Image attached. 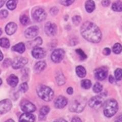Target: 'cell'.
<instances>
[{
    "mask_svg": "<svg viewBox=\"0 0 122 122\" xmlns=\"http://www.w3.org/2000/svg\"><path fill=\"white\" fill-rule=\"evenodd\" d=\"M85 8L88 13H92L95 9V4L93 0H87L85 4Z\"/></svg>",
    "mask_w": 122,
    "mask_h": 122,
    "instance_id": "cell-20",
    "label": "cell"
},
{
    "mask_svg": "<svg viewBox=\"0 0 122 122\" xmlns=\"http://www.w3.org/2000/svg\"><path fill=\"white\" fill-rule=\"evenodd\" d=\"M46 66V64L44 61H39L37 62L34 66V71L36 73H39L44 70Z\"/></svg>",
    "mask_w": 122,
    "mask_h": 122,
    "instance_id": "cell-19",
    "label": "cell"
},
{
    "mask_svg": "<svg viewBox=\"0 0 122 122\" xmlns=\"http://www.w3.org/2000/svg\"><path fill=\"white\" fill-rule=\"evenodd\" d=\"M8 12L6 10H2L0 11V18H6L8 16Z\"/></svg>",
    "mask_w": 122,
    "mask_h": 122,
    "instance_id": "cell-38",
    "label": "cell"
},
{
    "mask_svg": "<svg viewBox=\"0 0 122 122\" xmlns=\"http://www.w3.org/2000/svg\"><path fill=\"white\" fill-rule=\"evenodd\" d=\"M61 4L65 6H69L72 5L74 2V0H59Z\"/></svg>",
    "mask_w": 122,
    "mask_h": 122,
    "instance_id": "cell-35",
    "label": "cell"
},
{
    "mask_svg": "<svg viewBox=\"0 0 122 122\" xmlns=\"http://www.w3.org/2000/svg\"><path fill=\"white\" fill-rule=\"evenodd\" d=\"M0 72H1V71H0Z\"/></svg>",
    "mask_w": 122,
    "mask_h": 122,
    "instance_id": "cell-54",
    "label": "cell"
},
{
    "mask_svg": "<svg viewBox=\"0 0 122 122\" xmlns=\"http://www.w3.org/2000/svg\"><path fill=\"white\" fill-rule=\"evenodd\" d=\"M28 59L22 56H18L15 58L12 62V67L15 69H18L24 67L25 65L28 63Z\"/></svg>",
    "mask_w": 122,
    "mask_h": 122,
    "instance_id": "cell-9",
    "label": "cell"
},
{
    "mask_svg": "<svg viewBox=\"0 0 122 122\" xmlns=\"http://www.w3.org/2000/svg\"><path fill=\"white\" fill-rule=\"evenodd\" d=\"M46 55V52L44 49L39 47H36L34 48L32 51V56L34 58L36 59H41L43 58Z\"/></svg>",
    "mask_w": 122,
    "mask_h": 122,
    "instance_id": "cell-15",
    "label": "cell"
},
{
    "mask_svg": "<svg viewBox=\"0 0 122 122\" xmlns=\"http://www.w3.org/2000/svg\"><path fill=\"white\" fill-rule=\"evenodd\" d=\"M2 84V80L1 78H0V86H1Z\"/></svg>",
    "mask_w": 122,
    "mask_h": 122,
    "instance_id": "cell-51",
    "label": "cell"
},
{
    "mask_svg": "<svg viewBox=\"0 0 122 122\" xmlns=\"http://www.w3.org/2000/svg\"><path fill=\"white\" fill-rule=\"evenodd\" d=\"M49 111H50V108L47 106H44L40 110V113L41 116H44L47 114Z\"/></svg>",
    "mask_w": 122,
    "mask_h": 122,
    "instance_id": "cell-34",
    "label": "cell"
},
{
    "mask_svg": "<svg viewBox=\"0 0 122 122\" xmlns=\"http://www.w3.org/2000/svg\"><path fill=\"white\" fill-rule=\"evenodd\" d=\"M68 103V100L65 97L60 96L55 101V106L56 108L61 109L65 107Z\"/></svg>",
    "mask_w": 122,
    "mask_h": 122,
    "instance_id": "cell-14",
    "label": "cell"
},
{
    "mask_svg": "<svg viewBox=\"0 0 122 122\" xmlns=\"http://www.w3.org/2000/svg\"><path fill=\"white\" fill-rule=\"evenodd\" d=\"M112 8V10L116 12H121L122 11V2H117L113 3Z\"/></svg>",
    "mask_w": 122,
    "mask_h": 122,
    "instance_id": "cell-24",
    "label": "cell"
},
{
    "mask_svg": "<svg viewBox=\"0 0 122 122\" xmlns=\"http://www.w3.org/2000/svg\"><path fill=\"white\" fill-rule=\"evenodd\" d=\"M42 40L41 38L40 37H37L35 40L31 42L29 45L35 48L40 45L41 44H42Z\"/></svg>",
    "mask_w": 122,
    "mask_h": 122,
    "instance_id": "cell-26",
    "label": "cell"
},
{
    "mask_svg": "<svg viewBox=\"0 0 122 122\" xmlns=\"http://www.w3.org/2000/svg\"><path fill=\"white\" fill-rule=\"evenodd\" d=\"M110 3V0H102V1L101 2L102 6L104 7H108Z\"/></svg>",
    "mask_w": 122,
    "mask_h": 122,
    "instance_id": "cell-42",
    "label": "cell"
},
{
    "mask_svg": "<svg viewBox=\"0 0 122 122\" xmlns=\"http://www.w3.org/2000/svg\"><path fill=\"white\" fill-rule=\"evenodd\" d=\"M5 122H15L14 120H13L12 119H9L8 120L6 121Z\"/></svg>",
    "mask_w": 122,
    "mask_h": 122,
    "instance_id": "cell-50",
    "label": "cell"
},
{
    "mask_svg": "<svg viewBox=\"0 0 122 122\" xmlns=\"http://www.w3.org/2000/svg\"><path fill=\"white\" fill-rule=\"evenodd\" d=\"M39 32V29L38 26H32L25 30V36L27 38H32L37 36Z\"/></svg>",
    "mask_w": 122,
    "mask_h": 122,
    "instance_id": "cell-13",
    "label": "cell"
},
{
    "mask_svg": "<svg viewBox=\"0 0 122 122\" xmlns=\"http://www.w3.org/2000/svg\"><path fill=\"white\" fill-rule=\"evenodd\" d=\"M77 53V54L79 55L80 56V59L81 60H84L87 58V56L86 55V53L84 52V51L81 48L77 49L75 51Z\"/></svg>",
    "mask_w": 122,
    "mask_h": 122,
    "instance_id": "cell-33",
    "label": "cell"
},
{
    "mask_svg": "<svg viewBox=\"0 0 122 122\" xmlns=\"http://www.w3.org/2000/svg\"><path fill=\"white\" fill-rule=\"evenodd\" d=\"M29 89V86L27 83L24 82L21 84L20 86V90L22 93H25L28 91Z\"/></svg>",
    "mask_w": 122,
    "mask_h": 122,
    "instance_id": "cell-37",
    "label": "cell"
},
{
    "mask_svg": "<svg viewBox=\"0 0 122 122\" xmlns=\"http://www.w3.org/2000/svg\"><path fill=\"white\" fill-rule=\"evenodd\" d=\"M76 73L78 77L81 78H83L86 76V72L85 68L83 66H78L76 68Z\"/></svg>",
    "mask_w": 122,
    "mask_h": 122,
    "instance_id": "cell-22",
    "label": "cell"
},
{
    "mask_svg": "<svg viewBox=\"0 0 122 122\" xmlns=\"http://www.w3.org/2000/svg\"><path fill=\"white\" fill-rule=\"evenodd\" d=\"M37 93L38 96L46 102L52 100L54 96V93L52 89L45 85L38 86L37 87Z\"/></svg>",
    "mask_w": 122,
    "mask_h": 122,
    "instance_id": "cell-4",
    "label": "cell"
},
{
    "mask_svg": "<svg viewBox=\"0 0 122 122\" xmlns=\"http://www.w3.org/2000/svg\"><path fill=\"white\" fill-rule=\"evenodd\" d=\"M56 81L59 86H62L66 82V79L62 73H59L56 76Z\"/></svg>",
    "mask_w": 122,
    "mask_h": 122,
    "instance_id": "cell-23",
    "label": "cell"
},
{
    "mask_svg": "<svg viewBox=\"0 0 122 122\" xmlns=\"http://www.w3.org/2000/svg\"><path fill=\"white\" fill-rule=\"evenodd\" d=\"M81 86L83 89H89L92 86V82L89 79H84L81 82Z\"/></svg>",
    "mask_w": 122,
    "mask_h": 122,
    "instance_id": "cell-28",
    "label": "cell"
},
{
    "mask_svg": "<svg viewBox=\"0 0 122 122\" xmlns=\"http://www.w3.org/2000/svg\"><path fill=\"white\" fill-rule=\"evenodd\" d=\"M7 83L11 87H15L18 83V78L16 76L12 74L9 76L7 78Z\"/></svg>",
    "mask_w": 122,
    "mask_h": 122,
    "instance_id": "cell-18",
    "label": "cell"
},
{
    "mask_svg": "<svg viewBox=\"0 0 122 122\" xmlns=\"http://www.w3.org/2000/svg\"><path fill=\"white\" fill-rule=\"evenodd\" d=\"M58 12H59V9H58V8L56 7L51 8L50 10V13L52 15H53V16L56 15L57 14H58Z\"/></svg>",
    "mask_w": 122,
    "mask_h": 122,
    "instance_id": "cell-39",
    "label": "cell"
},
{
    "mask_svg": "<svg viewBox=\"0 0 122 122\" xmlns=\"http://www.w3.org/2000/svg\"><path fill=\"white\" fill-rule=\"evenodd\" d=\"M121 27H122V25H121Z\"/></svg>",
    "mask_w": 122,
    "mask_h": 122,
    "instance_id": "cell-53",
    "label": "cell"
},
{
    "mask_svg": "<svg viewBox=\"0 0 122 122\" xmlns=\"http://www.w3.org/2000/svg\"><path fill=\"white\" fill-rule=\"evenodd\" d=\"M21 110L25 113H31L36 110V106L32 102L28 100L22 101L20 104Z\"/></svg>",
    "mask_w": 122,
    "mask_h": 122,
    "instance_id": "cell-10",
    "label": "cell"
},
{
    "mask_svg": "<svg viewBox=\"0 0 122 122\" xmlns=\"http://www.w3.org/2000/svg\"><path fill=\"white\" fill-rule=\"evenodd\" d=\"M95 77L99 81L105 79L108 75V69L105 67H101L94 71Z\"/></svg>",
    "mask_w": 122,
    "mask_h": 122,
    "instance_id": "cell-8",
    "label": "cell"
},
{
    "mask_svg": "<svg viewBox=\"0 0 122 122\" xmlns=\"http://www.w3.org/2000/svg\"><path fill=\"white\" fill-rule=\"evenodd\" d=\"M25 45L23 43H19L12 47V51L22 53L25 51Z\"/></svg>",
    "mask_w": 122,
    "mask_h": 122,
    "instance_id": "cell-21",
    "label": "cell"
},
{
    "mask_svg": "<svg viewBox=\"0 0 122 122\" xmlns=\"http://www.w3.org/2000/svg\"><path fill=\"white\" fill-rule=\"evenodd\" d=\"M103 86L101 83L99 82H96L93 86V90L95 93H99L102 91Z\"/></svg>",
    "mask_w": 122,
    "mask_h": 122,
    "instance_id": "cell-30",
    "label": "cell"
},
{
    "mask_svg": "<svg viewBox=\"0 0 122 122\" xmlns=\"http://www.w3.org/2000/svg\"><path fill=\"white\" fill-rule=\"evenodd\" d=\"M81 21V18L80 16L78 15H75L72 17V21H73V24L76 25H78Z\"/></svg>",
    "mask_w": 122,
    "mask_h": 122,
    "instance_id": "cell-36",
    "label": "cell"
},
{
    "mask_svg": "<svg viewBox=\"0 0 122 122\" xmlns=\"http://www.w3.org/2000/svg\"><path fill=\"white\" fill-rule=\"evenodd\" d=\"M71 122H82V121L81 120V119H80L79 117H74L73 119H72Z\"/></svg>",
    "mask_w": 122,
    "mask_h": 122,
    "instance_id": "cell-43",
    "label": "cell"
},
{
    "mask_svg": "<svg viewBox=\"0 0 122 122\" xmlns=\"http://www.w3.org/2000/svg\"><path fill=\"white\" fill-rule=\"evenodd\" d=\"M35 117L30 113H25L22 114L20 118L19 122H34Z\"/></svg>",
    "mask_w": 122,
    "mask_h": 122,
    "instance_id": "cell-16",
    "label": "cell"
},
{
    "mask_svg": "<svg viewBox=\"0 0 122 122\" xmlns=\"http://www.w3.org/2000/svg\"><path fill=\"white\" fill-rule=\"evenodd\" d=\"M17 4V0H9L7 3V7L10 10L15 9Z\"/></svg>",
    "mask_w": 122,
    "mask_h": 122,
    "instance_id": "cell-25",
    "label": "cell"
},
{
    "mask_svg": "<svg viewBox=\"0 0 122 122\" xmlns=\"http://www.w3.org/2000/svg\"><path fill=\"white\" fill-rule=\"evenodd\" d=\"M67 92L69 95H72L73 93V89L72 87H69L67 90Z\"/></svg>",
    "mask_w": 122,
    "mask_h": 122,
    "instance_id": "cell-44",
    "label": "cell"
},
{
    "mask_svg": "<svg viewBox=\"0 0 122 122\" xmlns=\"http://www.w3.org/2000/svg\"><path fill=\"white\" fill-rule=\"evenodd\" d=\"M20 22L22 25H26L30 22V19L27 15H23L20 17Z\"/></svg>",
    "mask_w": 122,
    "mask_h": 122,
    "instance_id": "cell-31",
    "label": "cell"
},
{
    "mask_svg": "<svg viewBox=\"0 0 122 122\" xmlns=\"http://www.w3.org/2000/svg\"><path fill=\"white\" fill-rule=\"evenodd\" d=\"M2 30L1 29H0V36L2 35Z\"/></svg>",
    "mask_w": 122,
    "mask_h": 122,
    "instance_id": "cell-52",
    "label": "cell"
},
{
    "mask_svg": "<svg viewBox=\"0 0 122 122\" xmlns=\"http://www.w3.org/2000/svg\"><path fill=\"white\" fill-rule=\"evenodd\" d=\"M0 46L4 48H8L10 46L9 40L6 38H2L0 39Z\"/></svg>",
    "mask_w": 122,
    "mask_h": 122,
    "instance_id": "cell-27",
    "label": "cell"
},
{
    "mask_svg": "<svg viewBox=\"0 0 122 122\" xmlns=\"http://www.w3.org/2000/svg\"><path fill=\"white\" fill-rule=\"evenodd\" d=\"M3 59V55L2 51H0V61H1Z\"/></svg>",
    "mask_w": 122,
    "mask_h": 122,
    "instance_id": "cell-49",
    "label": "cell"
},
{
    "mask_svg": "<svg viewBox=\"0 0 122 122\" xmlns=\"http://www.w3.org/2000/svg\"><path fill=\"white\" fill-rule=\"evenodd\" d=\"M122 51V46L121 44L117 43L113 46L112 51L115 54H119Z\"/></svg>",
    "mask_w": 122,
    "mask_h": 122,
    "instance_id": "cell-29",
    "label": "cell"
},
{
    "mask_svg": "<svg viewBox=\"0 0 122 122\" xmlns=\"http://www.w3.org/2000/svg\"><path fill=\"white\" fill-rule=\"evenodd\" d=\"M32 15L34 20L38 22L43 21L45 20L47 16L45 10L41 8L36 9L33 12Z\"/></svg>",
    "mask_w": 122,
    "mask_h": 122,
    "instance_id": "cell-7",
    "label": "cell"
},
{
    "mask_svg": "<svg viewBox=\"0 0 122 122\" xmlns=\"http://www.w3.org/2000/svg\"><path fill=\"white\" fill-rule=\"evenodd\" d=\"M116 79L117 81H121L122 79V69L117 68L114 72Z\"/></svg>",
    "mask_w": 122,
    "mask_h": 122,
    "instance_id": "cell-32",
    "label": "cell"
},
{
    "mask_svg": "<svg viewBox=\"0 0 122 122\" xmlns=\"http://www.w3.org/2000/svg\"><path fill=\"white\" fill-rule=\"evenodd\" d=\"M104 99L101 96H96L90 99L89 101V105L91 108L98 109L103 105Z\"/></svg>",
    "mask_w": 122,
    "mask_h": 122,
    "instance_id": "cell-5",
    "label": "cell"
},
{
    "mask_svg": "<svg viewBox=\"0 0 122 122\" xmlns=\"http://www.w3.org/2000/svg\"><path fill=\"white\" fill-rule=\"evenodd\" d=\"M65 55V52L63 49H56L51 53V59L54 63H59L63 60Z\"/></svg>",
    "mask_w": 122,
    "mask_h": 122,
    "instance_id": "cell-6",
    "label": "cell"
},
{
    "mask_svg": "<svg viewBox=\"0 0 122 122\" xmlns=\"http://www.w3.org/2000/svg\"><path fill=\"white\" fill-rule=\"evenodd\" d=\"M56 25L51 22H47L46 23L44 26V30L45 33L49 36H55L57 33Z\"/></svg>",
    "mask_w": 122,
    "mask_h": 122,
    "instance_id": "cell-12",
    "label": "cell"
},
{
    "mask_svg": "<svg viewBox=\"0 0 122 122\" xmlns=\"http://www.w3.org/2000/svg\"><path fill=\"white\" fill-rule=\"evenodd\" d=\"M110 53H111V50H110V49L109 48H105L103 51V53L105 56H108L110 54Z\"/></svg>",
    "mask_w": 122,
    "mask_h": 122,
    "instance_id": "cell-41",
    "label": "cell"
},
{
    "mask_svg": "<svg viewBox=\"0 0 122 122\" xmlns=\"http://www.w3.org/2000/svg\"><path fill=\"white\" fill-rule=\"evenodd\" d=\"M115 122H122V114L118 116L115 120Z\"/></svg>",
    "mask_w": 122,
    "mask_h": 122,
    "instance_id": "cell-45",
    "label": "cell"
},
{
    "mask_svg": "<svg viewBox=\"0 0 122 122\" xmlns=\"http://www.w3.org/2000/svg\"><path fill=\"white\" fill-rule=\"evenodd\" d=\"M17 26L14 22H10L6 26L5 31L6 33L9 35H11L16 31Z\"/></svg>",
    "mask_w": 122,
    "mask_h": 122,
    "instance_id": "cell-17",
    "label": "cell"
},
{
    "mask_svg": "<svg viewBox=\"0 0 122 122\" xmlns=\"http://www.w3.org/2000/svg\"><path fill=\"white\" fill-rule=\"evenodd\" d=\"M6 1V0H0V8L3 6Z\"/></svg>",
    "mask_w": 122,
    "mask_h": 122,
    "instance_id": "cell-46",
    "label": "cell"
},
{
    "mask_svg": "<svg viewBox=\"0 0 122 122\" xmlns=\"http://www.w3.org/2000/svg\"><path fill=\"white\" fill-rule=\"evenodd\" d=\"M82 36L90 42L97 43L102 39V33L98 26L94 23L86 21L82 25L81 28Z\"/></svg>",
    "mask_w": 122,
    "mask_h": 122,
    "instance_id": "cell-1",
    "label": "cell"
},
{
    "mask_svg": "<svg viewBox=\"0 0 122 122\" xmlns=\"http://www.w3.org/2000/svg\"><path fill=\"white\" fill-rule=\"evenodd\" d=\"M11 64H12V62H11V60L10 59H6L4 61V63H3L4 66L6 67L9 66V65H10Z\"/></svg>",
    "mask_w": 122,
    "mask_h": 122,
    "instance_id": "cell-40",
    "label": "cell"
},
{
    "mask_svg": "<svg viewBox=\"0 0 122 122\" xmlns=\"http://www.w3.org/2000/svg\"><path fill=\"white\" fill-rule=\"evenodd\" d=\"M54 122H67V121L63 119H59L56 120Z\"/></svg>",
    "mask_w": 122,
    "mask_h": 122,
    "instance_id": "cell-48",
    "label": "cell"
},
{
    "mask_svg": "<svg viewBox=\"0 0 122 122\" xmlns=\"http://www.w3.org/2000/svg\"><path fill=\"white\" fill-rule=\"evenodd\" d=\"M12 102L9 99H5L0 101V114H3L8 112L12 108Z\"/></svg>",
    "mask_w": 122,
    "mask_h": 122,
    "instance_id": "cell-11",
    "label": "cell"
},
{
    "mask_svg": "<svg viewBox=\"0 0 122 122\" xmlns=\"http://www.w3.org/2000/svg\"><path fill=\"white\" fill-rule=\"evenodd\" d=\"M118 108L117 102L114 99H109L103 104V112L107 117H113L117 112Z\"/></svg>",
    "mask_w": 122,
    "mask_h": 122,
    "instance_id": "cell-3",
    "label": "cell"
},
{
    "mask_svg": "<svg viewBox=\"0 0 122 122\" xmlns=\"http://www.w3.org/2000/svg\"><path fill=\"white\" fill-rule=\"evenodd\" d=\"M109 81L110 82V83H113L114 81V78L113 77V76L112 75H110L109 77Z\"/></svg>",
    "mask_w": 122,
    "mask_h": 122,
    "instance_id": "cell-47",
    "label": "cell"
},
{
    "mask_svg": "<svg viewBox=\"0 0 122 122\" xmlns=\"http://www.w3.org/2000/svg\"><path fill=\"white\" fill-rule=\"evenodd\" d=\"M86 104V100L81 96L75 97L70 103L69 109L73 112H81L85 109Z\"/></svg>",
    "mask_w": 122,
    "mask_h": 122,
    "instance_id": "cell-2",
    "label": "cell"
}]
</instances>
